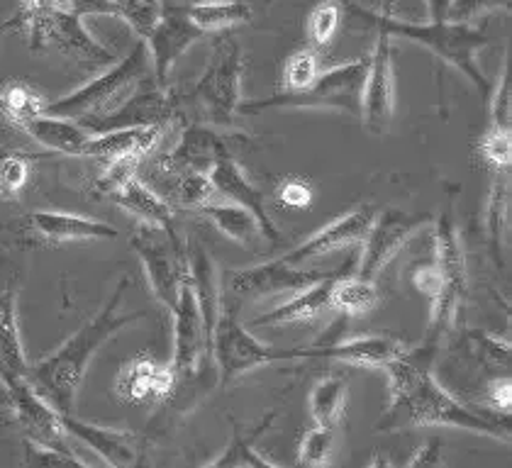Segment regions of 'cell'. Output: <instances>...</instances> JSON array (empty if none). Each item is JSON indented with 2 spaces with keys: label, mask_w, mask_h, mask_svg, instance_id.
I'll use <instances>...</instances> for the list:
<instances>
[{
  "label": "cell",
  "mask_w": 512,
  "mask_h": 468,
  "mask_svg": "<svg viewBox=\"0 0 512 468\" xmlns=\"http://www.w3.org/2000/svg\"><path fill=\"white\" fill-rule=\"evenodd\" d=\"M174 315V354H171V371L176 376H188V373L198 371V366L203 364L205 356L210 359L208 342H205L203 332V320H200V310L196 303V295H193L191 281H183L181 293L171 310Z\"/></svg>",
  "instance_id": "cell-17"
},
{
  "label": "cell",
  "mask_w": 512,
  "mask_h": 468,
  "mask_svg": "<svg viewBox=\"0 0 512 468\" xmlns=\"http://www.w3.org/2000/svg\"><path fill=\"white\" fill-rule=\"evenodd\" d=\"M276 420V410H271L269 415H264L259 420V425L249 429V432H244V427L239 425V422L232 417V442L227 444L225 449H222L220 456H215L213 461H210V466L215 468H237V466H249V468H276L274 461L269 459V456L261 454L259 449H256V439L261 437V434H266L274 425Z\"/></svg>",
  "instance_id": "cell-29"
},
{
  "label": "cell",
  "mask_w": 512,
  "mask_h": 468,
  "mask_svg": "<svg viewBox=\"0 0 512 468\" xmlns=\"http://www.w3.org/2000/svg\"><path fill=\"white\" fill-rule=\"evenodd\" d=\"M374 217H376V208H371V205H361V208L337 217V220H332L330 225L317 230L313 237L305 239L303 244H298V247L291 249L288 254H283L281 259L291 266H305L308 261L320 259V256L325 254H332L335 249L349 247V244H361L364 242L366 232H369L371 222H374Z\"/></svg>",
  "instance_id": "cell-19"
},
{
  "label": "cell",
  "mask_w": 512,
  "mask_h": 468,
  "mask_svg": "<svg viewBox=\"0 0 512 468\" xmlns=\"http://www.w3.org/2000/svg\"><path fill=\"white\" fill-rule=\"evenodd\" d=\"M130 288V278L122 276L120 283L115 286V291L110 293L108 303L100 308V312L93 320H88L86 325L79 327L69 339H66L61 347H57L49 356L30 364V376L27 381L32 383V388L52 405L54 410L61 415H69L74 412L76 395L86 378L88 364L93 361L96 351L103 347L105 342L115 337L120 330L130 327L132 322L142 320L144 312H120L122 295Z\"/></svg>",
  "instance_id": "cell-2"
},
{
  "label": "cell",
  "mask_w": 512,
  "mask_h": 468,
  "mask_svg": "<svg viewBox=\"0 0 512 468\" xmlns=\"http://www.w3.org/2000/svg\"><path fill=\"white\" fill-rule=\"evenodd\" d=\"M325 273L327 271H308L300 269V266H291L278 256L266 264L232 271L230 288L239 298H271V295L303 291L310 283L320 281Z\"/></svg>",
  "instance_id": "cell-16"
},
{
  "label": "cell",
  "mask_w": 512,
  "mask_h": 468,
  "mask_svg": "<svg viewBox=\"0 0 512 468\" xmlns=\"http://www.w3.org/2000/svg\"><path fill=\"white\" fill-rule=\"evenodd\" d=\"M130 247L135 249L139 261L144 266L149 288L154 298L164 308L174 310L178 293H181L183 281L188 276L186 247L178 237L174 227L159 225H139L130 237Z\"/></svg>",
  "instance_id": "cell-10"
},
{
  "label": "cell",
  "mask_w": 512,
  "mask_h": 468,
  "mask_svg": "<svg viewBox=\"0 0 512 468\" xmlns=\"http://www.w3.org/2000/svg\"><path fill=\"white\" fill-rule=\"evenodd\" d=\"M410 347L391 334H369V337L339 339L335 344H317L300 349L303 359H332L359 369H386L393 359L403 356Z\"/></svg>",
  "instance_id": "cell-21"
},
{
  "label": "cell",
  "mask_w": 512,
  "mask_h": 468,
  "mask_svg": "<svg viewBox=\"0 0 512 468\" xmlns=\"http://www.w3.org/2000/svg\"><path fill=\"white\" fill-rule=\"evenodd\" d=\"M178 10L205 35H217L252 22V5L244 0H198L191 5H178Z\"/></svg>",
  "instance_id": "cell-30"
},
{
  "label": "cell",
  "mask_w": 512,
  "mask_h": 468,
  "mask_svg": "<svg viewBox=\"0 0 512 468\" xmlns=\"http://www.w3.org/2000/svg\"><path fill=\"white\" fill-rule=\"evenodd\" d=\"M478 154L493 171H510L512 164V135L505 130H491L478 142Z\"/></svg>",
  "instance_id": "cell-45"
},
{
  "label": "cell",
  "mask_w": 512,
  "mask_h": 468,
  "mask_svg": "<svg viewBox=\"0 0 512 468\" xmlns=\"http://www.w3.org/2000/svg\"><path fill=\"white\" fill-rule=\"evenodd\" d=\"M61 427H64L66 434H71L81 444H86L88 449L96 451L105 464L125 468L135 466L139 461V437L135 432L91 425V422L74 417V412L61 415Z\"/></svg>",
  "instance_id": "cell-22"
},
{
  "label": "cell",
  "mask_w": 512,
  "mask_h": 468,
  "mask_svg": "<svg viewBox=\"0 0 512 468\" xmlns=\"http://www.w3.org/2000/svg\"><path fill=\"white\" fill-rule=\"evenodd\" d=\"M242 76H244V52L237 39H215L213 54L203 76L196 86L188 88L181 96H171L174 103V120L186 117L188 122H200L215 130L237 132V108L242 103Z\"/></svg>",
  "instance_id": "cell-4"
},
{
  "label": "cell",
  "mask_w": 512,
  "mask_h": 468,
  "mask_svg": "<svg viewBox=\"0 0 512 468\" xmlns=\"http://www.w3.org/2000/svg\"><path fill=\"white\" fill-rule=\"evenodd\" d=\"M369 59H354L335 66L330 71H320L308 88L296 93H276L269 98L242 100L237 113L254 117L266 110H342L361 120V93H364Z\"/></svg>",
  "instance_id": "cell-5"
},
{
  "label": "cell",
  "mask_w": 512,
  "mask_h": 468,
  "mask_svg": "<svg viewBox=\"0 0 512 468\" xmlns=\"http://www.w3.org/2000/svg\"><path fill=\"white\" fill-rule=\"evenodd\" d=\"M508 210H510L508 171H495L491 195H488V205H486V234H488V244H491V252L495 259L500 256V249H503V232H505V222H508Z\"/></svg>",
  "instance_id": "cell-36"
},
{
  "label": "cell",
  "mask_w": 512,
  "mask_h": 468,
  "mask_svg": "<svg viewBox=\"0 0 512 468\" xmlns=\"http://www.w3.org/2000/svg\"><path fill=\"white\" fill-rule=\"evenodd\" d=\"M500 81L495 83V93L488 96V110H491V120L488 127L491 130L510 132L512 125V81H510V59L505 57L503 71H500Z\"/></svg>",
  "instance_id": "cell-44"
},
{
  "label": "cell",
  "mask_w": 512,
  "mask_h": 468,
  "mask_svg": "<svg viewBox=\"0 0 512 468\" xmlns=\"http://www.w3.org/2000/svg\"><path fill=\"white\" fill-rule=\"evenodd\" d=\"M198 213L208 217L227 239L244 244V247H254L256 239L261 237V227L259 222H256V217L237 203H213V200H210V203L203 205Z\"/></svg>",
  "instance_id": "cell-34"
},
{
  "label": "cell",
  "mask_w": 512,
  "mask_h": 468,
  "mask_svg": "<svg viewBox=\"0 0 512 468\" xmlns=\"http://www.w3.org/2000/svg\"><path fill=\"white\" fill-rule=\"evenodd\" d=\"M434 264L442 276V291L432 300L430 327H427V337L422 344L439 351L447 334L454 330L456 320L464 310L466 293H469L464 249H461L459 230L454 222V195H449L447 210L437 220V230H434Z\"/></svg>",
  "instance_id": "cell-6"
},
{
  "label": "cell",
  "mask_w": 512,
  "mask_h": 468,
  "mask_svg": "<svg viewBox=\"0 0 512 468\" xmlns=\"http://www.w3.org/2000/svg\"><path fill=\"white\" fill-rule=\"evenodd\" d=\"M344 13L352 15L354 22L371 27L376 32H386L388 37H403L408 42L422 44L425 49L444 64L454 66L459 74H464L473 86L478 88L483 100L493 93V83L488 81L483 69L478 66V52L488 47V35L476 25H466V22H410L400 20L395 15H383L376 10L361 8L354 0H344Z\"/></svg>",
  "instance_id": "cell-3"
},
{
  "label": "cell",
  "mask_w": 512,
  "mask_h": 468,
  "mask_svg": "<svg viewBox=\"0 0 512 468\" xmlns=\"http://www.w3.org/2000/svg\"><path fill=\"white\" fill-rule=\"evenodd\" d=\"M18 281V266L8 256H0V312L8 308V305L18 303Z\"/></svg>",
  "instance_id": "cell-52"
},
{
  "label": "cell",
  "mask_w": 512,
  "mask_h": 468,
  "mask_svg": "<svg viewBox=\"0 0 512 468\" xmlns=\"http://www.w3.org/2000/svg\"><path fill=\"white\" fill-rule=\"evenodd\" d=\"M113 203H118L122 210H127L130 215L139 217L144 225H159V227H174V208L169 205V200H164L157 195L147 183H142L139 178H130L125 186L118 188L113 195H108Z\"/></svg>",
  "instance_id": "cell-31"
},
{
  "label": "cell",
  "mask_w": 512,
  "mask_h": 468,
  "mask_svg": "<svg viewBox=\"0 0 512 468\" xmlns=\"http://www.w3.org/2000/svg\"><path fill=\"white\" fill-rule=\"evenodd\" d=\"M25 464L32 466H86L71 449L49 447V444H37L25 439Z\"/></svg>",
  "instance_id": "cell-47"
},
{
  "label": "cell",
  "mask_w": 512,
  "mask_h": 468,
  "mask_svg": "<svg viewBox=\"0 0 512 468\" xmlns=\"http://www.w3.org/2000/svg\"><path fill=\"white\" fill-rule=\"evenodd\" d=\"M186 259H188V281H191L193 295H196L200 320H203L205 342H208V349H210V337H213L215 322L222 312L220 273H217L213 256L205 252L203 247H196L191 249V252H186Z\"/></svg>",
  "instance_id": "cell-26"
},
{
  "label": "cell",
  "mask_w": 512,
  "mask_h": 468,
  "mask_svg": "<svg viewBox=\"0 0 512 468\" xmlns=\"http://www.w3.org/2000/svg\"><path fill=\"white\" fill-rule=\"evenodd\" d=\"M210 359L220 376V383H232L235 378L252 373L264 366L283 364V361H300V349H274L269 344L259 342L235 312H220L215 322L213 337H210Z\"/></svg>",
  "instance_id": "cell-9"
},
{
  "label": "cell",
  "mask_w": 512,
  "mask_h": 468,
  "mask_svg": "<svg viewBox=\"0 0 512 468\" xmlns=\"http://www.w3.org/2000/svg\"><path fill=\"white\" fill-rule=\"evenodd\" d=\"M317 74H320V61H317L315 49H298L296 54H291L286 59V66H283V86H286V93H296L308 88Z\"/></svg>",
  "instance_id": "cell-42"
},
{
  "label": "cell",
  "mask_w": 512,
  "mask_h": 468,
  "mask_svg": "<svg viewBox=\"0 0 512 468\" xmlns=\"http://www.w3.org/2000/svg\"><path fill=\"white\" fill-rule=\"evenodd\" d=\"M437 351L425 347L408 349L386 366L388 408L378 420V432H403L417 427H452L483 437L510 442V415L466 408L434 378L432 364Z\"/></svg>",
  "instance_id": "cell-1"
},
{
  "label": "cell",
  "mask_w": 512,
  "mask_h": 468,
  "mask_svg": "<svg viewBox=\"0 0 512 468\" xmlns=\"http://www.w3.org/2000/svg\"><path fill=\"white\" fill-rule=\"evenodd\" d=\"M8 403H10V398H8V388L3 386V381H0V405H3V408H8Z\"/></svg>",
  "instance_id": "cell-57"
},
{
  "label": "cell",
  "mask_w": 512,
  "mask_h": 468,
  "mask_svg": "<svg viewBox=\"0 0 512 468\" xmlns=\"http://www.w3.org/2000/svg\"><path fill=\"white\" fill-rule=\"evenodd\" d=\"M466 339H469L471 354L476 356L478 364H481L483 369L495 371V376H498V373H510L512 351L508 339L493 337V334L483 330H471Z\"/></svg>",
  "instance_id": "cell-39"
},
{
  "label": "cell",
  "mask_w": 512,
  "mask_h": 468,
  "mask_svg": "<svg viewBox=\"0 0 512 468\" xmlns=\"http://www.w3.org/2000/svg\"><path fill=\"white\" fill-rule=\"evenodd\" d=\"M8 388V408L13 410L15 422L25 434V439L37 444H49V447L69 449L66 444V432L61 427V412H57L47 400L32 388L30 381H10Z\"/></svg>",
  "instance_id": "cell-15"
},
{
  "label": "cell",
  "mask_w": 512,
  "mask_h": 468,
  "mask_svg": "<svg viewBox=\"0 0 512 468\" xmlns=\"http://www.w3.org/2000/svg\"><path fill=\"white\" fill-rule=\"evenodd\" d=\"M57 5H61V0H22L20 15L37 13V10H47V8H57Z\"/></svg>",
  "instance_id": "cell-56"
},
{
  "label": "cell",
  "mask_w": 512,
  "mask_h": 468,
  "mask_svg": "<svg viewBox=\"0 0 512 468\" xmlns=\"http://www.w3.org/2000/svg\"><path fill=\"white\" fill-rule=\"evenodd\" d=\"M25 27L30 35V47L35 52L40 49H54L64 57L81 61L88 66H110L115 64V52H110L105 44H100L83 25V18L69 13L66 8H47L37 13L15 15L5 27Z\"/></svg>",
  "instance_id": "cell-8"
},
{
  "label": "cell",
  "mask_w": 512,
  "mask_h": 468,
  "mask_svg": "<svg viewBox=\"0 0 512 468\" xmlns=\"http://www.w3.org/2000/svg\"><path fill=\"white\" fill-rule=\"evenodd\" d=\"M30 178V159L22 152H10L0 147V195L5 200H13Z\"/></svg>",
  "instance_id": "cell-43"
},
{
  "label": "cell",
  "mask_w": 512,
  "mask_h": 468,
  "mask_svg": "<svg viewBox=\"0 0 512 468\" xmlns=\"http://www.w3.org/2000/svg\"><path fill=\"white\" fill-rule=\"evenodd\" d=\"M176 383V373L171 366L159 364L152 356L139 354L130 364H125L118 373L115 390L127 403H147V400H161Z\"/></svg>",
  "instance_id": "cell-24"
},
{
  "label": "cell",
  "mask_w": 512,
  "mask_h": 468,
  "mask_svg": "<svg viewBox=\"0 0 512 468\" xmlns=\"http://www.w3.org/2000/svg\"><path fill=\"white\" fill-rule=\"evenodd\" d=\"M276 195L283 205H288V208H305V205H310V200H313V186H310L305 178L291 176L278 186Z\"/></svg>",
  "instance_id": "cell-50"
},
{
  "label": "cell",
  "mask_w": 512,
  "mask_h": 468,
  "mask_svg": "<svg viewBox=\"0 0 512 468\" xmlns=\"http://www.w3.org/2000/svg\"><path fill=\"white\" fill-rule=\"evenodd\" d=\"M483 403L486 408L495 412V415H510L512 408V386H510V373H498L488 381L486 393H483Z\"/></svg>",
  "instance_id": "cell-49"
},
{
  "label": "cell",
  "mask_w": 512,
  "mask_h": 468,
  "mask_svg": "<svg viewBox=\"0 0 512 468\" xmlns=\"http://www.w3.org/2000/svg\"><path fill=\"white\" fill-rule=\"evenodd\" d=\"M344 405H347V381L344 378L327 376L317 381L313 390H310L308 408L315 425L337 427Z\"/></svg>",
  "instance_id": "cell-35"
},
{
  "label": "cell",
  "mask_w": 512,
  "mask_h": 468,
  "mask_svg": "<svg viewBox=\"0 0 512 468\" xmlns=\"http://www.w3.org/2000/svg\"><path fill=\"white\" fill-rule=\"evenodd\" d=\"M142 156H125V159L110 161L105 164V174L96 181V193L100 195H113L118 188L125 186L130 178L137 176L139 164H142Z\"/></svg>",
  "instance_id": "cell-46"
},
{
  "label": "cell",
  "mask_w": 512,
  "mask_h": 468,
  "mask_svg": "<svg viewBox=\"0 0 512 468\" xmlns=\"http://www.w3.org/2000/svg\"><path fill=\"white\" fill-rule=\"evenodd\" d=\"M203 37L205 32L198 25H193L178 10V5H169V8L161 10L157 25L144 37L149 49V59H152V74L157 78L159 86H169V74L176 61Z\"/></svg>",
  "instance_id": "cell-14"
},
{
  "label": "cell",
  "mask_w": 512,
  "mask_h": 468,
  "mask_svg": "<svg viewBox=\"0 0 512 468\" xmlns=\"http://www.w3.org/2000/svg\"><path fill=\"white\" fill-rule=\"evenodd\" d=\"M381 303L376 281H369L364 276H347V273H337L335 283H332L330 308L339 310L347 317H366L371 315Z\"/></svg>",
  "instance_id": "cell-32"
},
{
  "label": "cell",
  "mask_w": 512,
  "mask_h": 468,
  "mask_svg": "<svg viewBox=\"0 0 512 468\" xmlns=\"http://www.w3.org/2000/svg\"><path fill=\"white\" fill-rule=\"evenodd\" d=\"M427 225H432V217L422 213H405L398 208H386L376 213L364 242H361L359 271L356 273L369 281H378L400 249Z\"/></svg>",
  "instance_id": "cell-11"
},
{
  "label": "cell",
  "mask_w": 512,
  "mask_h": 468,
  "mask_svg": "<svg viewBox=\"0 0 512 468\" xmlns=\"http://www.w3.org/2000/svg\"><path fill=\"white\" fill-rule=\"evenodd\" d=\"M337 271H327L320 281L310 283L308 288L298 291L288 303L278 305L276 310L266 312V315L256 317L254 327H278V325H291V322H308L320 317L322 312L330 308V295L332 283H335Z\"/></svg>",
  "instance_id": "cell-27"
},
{
  "label": "cell",
  "mask_w": 512,
  "mask_h": 468,
  "mask_svg": "<svg viewBox=\"0 0 512 468\" xmlns=\"http://www.w3.org/2000/svg\"><path fill=\"white\" fill-rule=\"evenodd\" d=\"M493 10H510V0H452L447 18L473 25V20L486 18Z\"/></svg>",
  "instance_id": "cell-48"
},
{
  "label": "cell",
  "mask_w": 512,
  "mask_h": 468,
  "mask_svg": "<svg viewBox=\"0 0 512 468\" xmlns=\"http://www.w3.org/2000/svg\"><path fill=\"white\" fill-rule=\"evenodd\" d=\"M147 76H152V59H149L147 42L139 39L125 59L105 66L103 74L88 81L86 86L66 93V96L57 98L54 103H47L44 115L66 117V120L79 122L83 117L108 113V110H113L115 105L125 100L122 98L125 93H130Z\"/></svg>",
  "instance_id": "cell-7"
},
{
  "label": "cell",
  "mask_w": 512,
  "mask_h": 468,
  "mask_svg": "<svg viewBox=\"0 0 512 468\" xmlns=\"http://www.w3.org/2000/svg\"><path fill=\"white\" fill-rule=\"evenodd\" d=\"M3 203H5V198L0 195V230H3Z\"/></svg>",
  "instance_id": "cell-58"
},
{
  "label": "cell",
  "mask_w": 512,
  "mask_h": 468,
  "mask_svg": "<svg viewBox=\"0 0 512 468\" xmlns=\"http://www.w3.org/2000/svg\"><path fill=\"white\" fill-rule=\"evenodd\" d=\"M410 283H413L417 293H422L432 303L439 295V291H442V276H439L437 264L430 261V264L415 266V269L410 271Z\"/></svg>",
  "instance_id": "cell-51"
},
{
  "label": "cell",
  "mask_w": 512,
  "mask_h": 468,
  "mask_svg": "<svg viewBox=\"0 0 512 468\" xmlns=\"http://www.w3.org/2000/svg\"><path fill=\"white\" fill-rule=\"evenodd\" d=\"M166 127L152 125V127H127V130H113V132H100V135H91L83 144L81 156L86 159L110 161L125 159V156H142L147 159L149 154L157 149V144L164 137Z\"/></svg>",
  "instance_id": "cell-23"
},
{
  "label": "cell",
  "mask_w": 512,
  "mask_h": 468,
  "mask_svg": "<svg viewBox=\"0 0 512 468\" xmlns=\"http://www.w3.org/2000/svg\"><path fill=\"white\" fill-rule=\"evenodd\" d=\"M442 439L432 437L425 447H420L415 451L413 459H408V466H442Z\"/></svg>",
  "instance_id": "cell-54"
},
{
  "label": "cell",
  "mask_w": 512,
  "mask_h": 468,
  "mask_svg": "<svg viewBox=\"0 0 512 468\" xmlns=\"http://www.w3.org/2000/svg\"><path fill=\"white\" fill-rule=\"evenodd\" d=\"M386 32H376V47L369 57L364 93H361V122L371 135L383 137L393 122L395 74L393 47Z\"/></svg>",
  "instance_id": "cell-13"
},
{
  "label": "cell",
  "mask_w": 512,
  "mask_h": 468,
  "mask_svg": "<svg viewBox=\"0 0 512 468\" xmlns=\"http://www.w3.org/2000/svg\"><path fill=\"white\" fill-rule=\"evenodd\" d=\"M44 108H47V103H44L40 91H35L25 81L5 83L3 91H0V113L8 117L13 125H22L32 117L44 115Z\"/></svg>",
  "instance_id": "cell-37"
},
{
  "label": "cell",
  "mask_w": 512,
  "mask_h": 468,
  "mask_svg": "<svg viewBox=\"0 0 512 468\" xmlns=\"http://www.w3.org/2000/svg\"><path fill=\"white\" fill-rule=\"evenodd\" d=\"M344 5L342 0H320L308 18V39L310 49L325 52L335 42L339 27H342Z\"/></svg>",
  "instance_id": "cell-38"
},
{
  "label": "cell",
  "mask_w": 512,
  "mask_h": 468,
  "mask_svg": "<svg viewBox=\"0 0 512 468\" xmlns=\"http://www.w3.org/2000/svg\"><path fill=\"white\" fill-rule=\"evenodd\" d=\"M27 225L47 242H93V239H118L120 234L118 227L108 222L83 215L54 213V210H37L27 217Z\"/></svg>",
  "instance_id": "cell-25"
},
{
  "label": "cell",
  "mask_w": 512,
  "mask_h": 468,
  "mask_svg": "<svg viewBox=\"0 0 512 468\" xmlns=\"http://www.w3.org/2000/svg\"><path fill=\"white\" fill-rule=\"evenodd\" d=\"M18 127L35 139V142H40L42 147L66 156H81L83 144L91 137V132L81 122L54 115H37Z\"/></svg>",
  "instance_id": "cell-28"
},
{
  "label": "cell",
  "mask_w": 512,
  "mask_h": 468,
  "mask_svg": "<svg viewBox=\"0 0 512 468\" xmlns=\"http://www.w3.org/2000/svg\"><path fill=\"white\" fill-rule=\"evenodd\" d=\"M427 5V18L432 22H444L449 20V5H452V0H425Z\"/></svg>",
  "instance_id": "cell-55"
},
{
  "label": "cell",
  "mask_w": 512,
  "mask_h": 468,
  "mask_svg": "<svg viewBox=\"0 0 512 468\" xmlns=\"http://www.w3.org/2000/svg\"><path fill=\"white\" fill-rule=\"evenodd\" d=\"M171 178H174V183H171V200H174L178 208L200 210L210 200L217 198L208 174H181Z\"/></svg>",
  "instance_id": "cell-40"
},
{
  "label": "cell",
  "mask_w": 512,
  "mask_h": 468,
  "mask_svg": "<svg viewBox=\"0 0 512 468\" xmlns=\"http://www.w3.org/2000/svg\"><path fill=\"white\" fill-rule=\"evenodd\" d=\"M30 376V361L22 347L20 325H18V308L8 305L0 312V381H27Z\"/></svg>",
  "instance_id": "cell-33"
},
{
  "label": "cell",
  "mask_w": 512,
  "mask_h": 468,
  "mask_svg": "<svg viewBox=\"0 0 512 468\" xmlns=\"http://www.w3.org/2000/svg\"><path fill=\"white\" fill-rule=\"evenodd\" d=\"M222 154H227V144L215 127L188 122L174 149L159 156V171L166 176L210 174Z\"/></svg>",
  "instance_id": "cell-18"
},
{
  "label": "cell",
  "mask_w": 512,
  "mask_h": 468,
  "mask_svg": "<svg viewBox=\"0 0 512 468\" xmlns=\"http://www.w3.org/2000/svg\"><path fill=\"white\" fill-rule=\"evenodd\" d=\"M335 451V427H320L303 434L298 447V464L300 466H325L330 464V456Z\"/></svg>",
  "instance_id": "cell-41"
},
{
  "label": "cell",
  "mask_w": 512,
  "mask_h": 468,
  "mask_svg": "<svg viewBox=\"0 0 512 468\" xmlns=\"http://www.w3.org/2000/svg\"><path fill=\"white\" fill-rule=\"evenodd\" d=\"M210 183H213L215 193L227 198L230 203L242 205L249 213L256 217L261 227V237H266L269 242H278V230L271 220L269 210H266V195L256 188V183L247 176V171L239 166V161L230 152L222 154L220 159L215 161V166L210 169Z\"/></svg>",
  "instance_id": "cell-20"
},
{
  "label": "cell",
  "mask_w": 512,
  "mask_h": 468,
  "mask_svg": "<svg viewBox=\"0 0 512 468\" xmlns=\"http://www.w3.org/2000/svg\"><path fill=\"white\" fill-rule=\"evenodd\" d=\"M61 8L79 15V18H91V15H110V18H120L113 0H61Z\"/></svg>",
  "instance_id": "cell-53"
},
{
  "label": "cell",
  "mask_w": 512,
  "mask_h": 468,
  "mask_svg": "<svg viewBox=\"0 0 512 468\" xmlns=\"http://www.w3.org/2000/svg\"><path fill=\"white\" fill-rule=\"evenodd\" d=\"M79 122L91 135L127 130V127H169V122H174V103H171V93L164 86H159L157 78L152 74L142 78L132 88L130 96L122 100L120 105H115L113 110L83 117Z\"/></svg>",
  "instance_id": "cell-12"
}]
</instances>
